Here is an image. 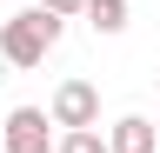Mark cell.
Masks as SVG:
<instances>
[{
    "instance_id": "3957f363",
    "label": "cell",
    "mask_w": 160,
    "mask_h": 153,
    "mask_svg": "<svg viewBox=\"0 0 160 153\" xmlns=\"http://www.w3.org/2000/svg\"><path fill=\"white\" fill-rule=\"evenodd\" d=\"M0 153H53V120L40 107H13L0 120Z\"/></svg>"
},
{
    "instance_id": "52a82bcc",
    "label": "cell",
    "mask_w": 160,
    "mask_h": 153,
    "mask_svg": "<svg viewBox=\"0 0 160 153\" xmlns=\"http://www.w3.org/2000/svg\"><path fill=\"white\" fill-rule=\"evenodd\" d=\"M80 7L87 0H40V13H53V20H80Z\"/></svg>"
},
{
    "instance_id": "277c9868",
    "label": "cell",
    "mask_w": 160,
    "mask_h": 153,
    "mask_svg": "<svg viewBox=\"0 0 160 153\" xmlns=\"http://www.w3.org/2000/svg\"><path fill=\"white\" fill-rule=\"evenodd\" d=\"M100 140H107V153H160V146H153V120H147V113H127V120H113Z\"/></svg>"
},
{
    "instance_id": "8992f818",
    "label": "cell",
    "mask_w": 160,
    "mask_h": 153,
    "mask_svg": "<svg viewBox=\"0 0 160 153\" xmlns=\"http://www.w3.org/2000/svg\"><path fill=\"white\" fill-rule=\"evenodd\" d=\"M53 153H107V140H100V127H73L53 140Z\"/></svg>"
},
{
    "instance_id": "6da1fadb",
    "label": "cell",
    "mask_w": 160,
    "mask_h": 153,
    "mask_svg": "<svg viewBox=\"0 0 160 153\" xmlns=\"http://www.w3.org/2000/svg\"><path fill=\"white\" fill-rule=\"evenodd\" d=\"M60 27H67V20H53V13H40V7L7 13V20H0V67H40L53 53Z\"/></svg>"
},
{
    "instance_id": "5b68a950",
    "label": "cell",
    "mask_w": 160,
    "mask_h": 153,
    "mask_svg": "<svg viewBox=\"0 0 160 153\" xmlns=\"http://www.w3.org/2000/svg\"><path fill=\"white\" fill-rule=\"evenodd\" d=\"M80 20H93V33H127V0H87Z\"/></svg>"
},
{
    "instance_id": "7a4b0ae2",
    "label": "cell",
    "mask_w": 160,
    "mask_h": 153,
    "mask_svg": "<svg viewBox=\"0 0 160 153\" xmlns=\"http://www.w3.org/2000/svg\"><path fill=\"white\" fill-rule=\"evenodd\" d=\"M60 133H73V127H100V87L93 80H60L53 87V100L40 107Z\"/></svg>"
}]
</instances>
